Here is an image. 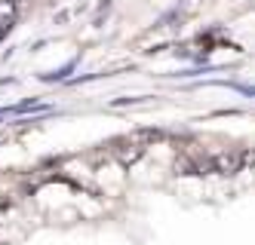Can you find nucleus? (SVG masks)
I'll return each mask as SVG.
<instances>
[{
    "label": "nucleus",
    "mask_w": 255,
    "mask_h": 245,
    "mask_svg": "<svg viewBox=\"0 0 255 245\" xmlns=\"http://www.w3.org/2000/svg\"><path fill=\"white\" fill-rule=\"evenodd\" d=\"M243 165H246L243 163V150H237V147L222 150V154L212 157V172H218V175H237Z\"/></svg>",
    "instance_id": "obj_1"
},
{
    "label": "nucleus",
    "mask_w": 255,
    "mask_h": 245,
    "mask_svg": "<svg viewBox=\"0 0 255 245\" xmlns=\"http://www.w3.org/2000/svg\"><path fill=\"white\" fill-rule=\"evenodd\" d=\"M163 138V132L160 129H135V132H129V144H135V147H144V144H154V141H160Z\"/></svg>",
    "instance_id": "obj_2"
},
{
    "label": "nucleus",
    "mask_w": 255,
    "mask_h": 245,
    "mask_svg": "<svg viewBox=\"0 0 255 245\" xmlns=\"http://www.w3.org/2000/svg\"><path fill=\"white\" fill-rule=\"evenodd\" d=\"M141 154H144V147H135V144H132V147H120V150H117V160H120L123 165H132Z\"/></svg>",
    "instance_id": "obj_3"
},
{
    "label": "nucleus",
    "mask_w": 255,
    "mask_h": 245,
    "mask_svg": "<svg viewBox=\"0 0 255 245\" xmlns=\"http://www.w3.org/2000/svg\"><path fill=\"white\" fill-rule=\"evenodd\" d=\"M15 18V0H0V25H12Z\"/></svg>",
    "instance_id": "obj_4"
},
{
    "label": "nucleus",
    "mask_w": 255,
    "mask_h": 245,
    "mask_svg": "<svg viewBox=\"0 0 255 245\" xmlns=\"http://www.w3.org/2000/svg\"><path fill=\"white\" fill-rule=\"evenodd\" d=\"M71 68H74V62H68L65 68H59V71H52V74H43V80H46V83H52V80H65L68 74H71Z\"/></svg>",
    "instance_id": "obj_5"
},
{
    "label": "nucleus",
    "mask_w": 255,
    "mask_h": 245,
    "mask_svg": "<svg viewBox=\"0 0 255 245\" xmlns=\"http://www.w3.org/2000/svg\"><path fill=\"white\" fill-rule=\"evenodd\" d=\"M9 28H12V25H0V40H3V37L9 34Z\"/></svg>",
    "instance_id": "obj_6"
}]
</instances>
